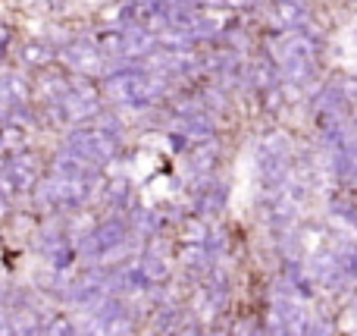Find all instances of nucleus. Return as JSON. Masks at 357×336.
I'll list each match as a JSON object with an SVG mask.
<instances>
[{"label":"nucleus","mask_w":357,"mask_h":336,"mask_svg":"<svg viewBox=\"0 0 357 336\" xmlns=\"http://www.w3.org/2000/svg\"><path fill=\"white\" fill-rule=\"evenodd\" d=\"M291 3H307V0H291Z\"/></svg>","instance_id":"2eb2a0df"},{"label":"nucleus","mask_w":357,"mask_h":336,"mask_svg":"<svg viewBox=\"0 0 357 336\" xmlns=\"http://www.w3.org/2000/svg\"><path fill=\"white\" fill-rule=\"evenodd\" d=\"M63 148L69 154H75L82 163H88L91 170H104L107 163L116 161L119 154V138L107 136L104 129H98L94 123H82V126H73V132L66 136Z\"/></svg>","instance_id":"f257e3e1"},{"label":"nucleus","mask_w":357,"mask_h":336,"mask_svg":"<svg viewBox=\"0 0 357 336\" xmlns=\"http://www.w3.org/2000/svg\"><path fill=\"white\" fill-rule=\"evenodd\" d=\"M173 336H204V333H201V327L197 324H185V327H178Z\"/></svg>","instance_id":"ddd939ff"},{"label":"nucleus","mask_w":357,"mask_h":336,"mask_svg":"<svg viewBox=\"0 0 357 336\" xmlns=\"http://www.w3.org/2000/svg\"><path fill=\"white\" fill-rule=\"evenodd\" d=\"M0 336H13V324H10V318H6L3 312H0Z\"/></svg>","instance_id":"4468645a"},{"label":"nucleus","mask_w":357,"mask_h":336,"mask_svg":"<svg viewBox=\"0 0 357 336\" xmlns=\"http://www.w3.org/2000/svg\"><path fill=\"white\" fill-rule=\"evenodd\" d=\"M126 239H129V224H126L123 217H107L82 239L79 251L85 258L98 261V258H107V255H113V251H119L126 245Z\"/></svg>","instance_id":"39448f33"},{"label":"nucleus","mask_w":357,"mask_h":336,"mask_svg":"<svg viewBox=\"0 0 357 336\" xmlns=\"http://www.w3.org/2000/svg\"><path fill=\"white\" fill-rule=\"evenodd\" d=\"M273 13H276V22L282 25L285 31L304 29V25H307V19H310L307 3H291V0H276V6H273Z\"/></svg>","instance_id":"6e6552de"},{"label":"nucleus","mask_w":357,"mask_h":336,"mask_svg":"<svg viewBox=\"0 0 357 336\" xmlns=\"http://www.w3.org/2000/svg\"><path fill=\"white\" fill-rule=\"evenodd\" d=\"M3 180L13 192H25V189L38 186V163L31 154H13L3 163Z\"/></svg>","instance_id":"423d86ee"},{"label":"nucleus","mask_w":357,"mask_h":336,"mask_svg":"<svg viewBox=\"0 0 357 336\" xmlns=\"http://www.w3.org/2000/svg\"><path fill=\"white\" fill-rule=\"evenodd\" d=\"M41 336H75V327L66 318H54L47 327L41 330Z\"/></svg>","instance_id":"f8f14e48"},{"label":"nucleus","mask_w":357,"mask_h":336,"mask_svg":"<svg viewBox=\"0 0 357 336\" xmlns=\"http://www.w3.org/2000/svg\"><path fill=\"white\" fill-rule=\"evenodd\" d=\"M222 205H226V186H220V182L207 186V192L201 195V214H220Z\"/></svg>","instance_id":"9d476101"},{"label":"nucleus","mask_w":357,"mask_h":336,"mask_svg":"<svg viewBox=\"0 0 357 336\" xmlns=\"http://www.w3.org/2000/svg\"><path fill=\"white\" fill-rule=\"evenodd\" d=\"M191 154H188V163L191 170H195L197 176H210L216 170V157H220V148H216L213 138H207V142H195L188 145Z\"/></svg>","instance_id":"0eeeda50"},{"label":"nucleus","mask_w":357,"mask_h":336,"mask_svg":"<svg viewBox=\"0 0 357 336\" xmlns=\"http://www.w3.org/2000/svg\"><path fill=\"white\" fill-rule=\"evenodd\" d=\"M94 176L98 173H85V176H63V173H50V180H38V195L44 205L50 207H63V211H75L88 201L94 189Z\"/></svg>","instance_id":"7ed1b4c3"},{"label":"nucleus","mask_w":357,"mask_h":336,"mask_svg":"<svg viewBox=\"0 0 357 336\" xmlns=\"http://www.w3.org/2000/svg\"><path fill=\"white\" fill-rule=\"evenodd\" d=\"M56 60L63 66H69L75 75L82 79H100V75L110 69V63L104 60V54L98 50V44L85 41V38H75V41H66L60 50H56Z\"/></svg>","instance_id":"20e7f679"},{"label":"nucleus","mask_w":357,"mask_h":336,"mask_svg":"<svg viewBox=\"0 0 357 336\" xmlns=\"http://www.w3.org/2000/svg\"><path fill=\"white\" fill-rule=\"evenodd\" d=\"M104 98H100V88L94 85V79H79V82H69L66 92L47 104V110L56 113V119L66 126H82V123H91L100 110H104Z\"/></svg>","instance_id":"f03ea898"},{"label":"nucleus","mask_w":357,"mask_h":336,"mask_svg":"<svg viewBox=\"0 0 357 336\" xmlns=\"http://www.w3.org/2000/svg\"><path fill=\"white\" fill-rule=\"evenodd\" d=\"M56 60V50L44 41H25L22 44V63L25 66H35V69H44Z\"/></svg>","instance_id":"1a4fd4ad"},{"label":"nucleus","mask_w":357,"mask_h":336,"mask_svg":"<svg viewBox=\"0 0 357 336\" xmlns=\"http://www.w3.org/2000/svg\"><path fill=\"white\" fill-rule=\"evenodd\" d=\"M138 264H142V270H144V277H148L151 286H154V283H163V280H167V264H163L160 255L148 251V255H144Z\"/></svg>","instance_id":"9b49d317"}]
</instances>
